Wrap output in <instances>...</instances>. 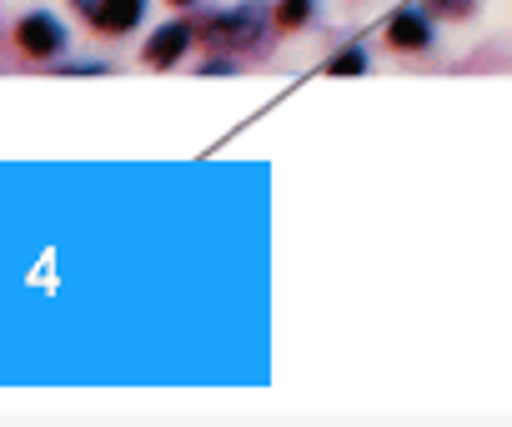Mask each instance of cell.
I'll use <instances>...</instances> for the list:
<instances>
[{
    "label": "cell",
    "instance_id": "obj_6",
    "mask_svg": "<svg viewBox=\"0 0 512 427\" xmlns=\"http://www.w3.org/2000/svg\"><path fill=\"white\" fill-rule=\"evenodd\" d=\"M317 6H322V0H277V6H272L277 31H302V26H312V21H317Z\"/></svg>",
    "mask_w": 512,
    "mask_h": 427
},
{
    "label": "cell",
    "instance_id": "obj_7",
    "mask_svg": "<svg viewBox=\"0 0 512 427\" xmlns=\"http://www.w3.org/2000/svg\"><path fill=\"white\" fill-rule=\"evenodd\" d=\"M367 71H372V51L367 46H342L327 61V76H367Z\"/></svg>",
    "mask_w": 512,
    "mask_h": 427
},
{
    "label": "cell",
    "instance_id": "obj_3",
    "mask_svg": "<svg viewBox=\"0 0 512 427\" xmlns=\"http://www.w3.org/2000/svg\"><path fill=\"white\" fill-rule=\"evenodd\" d=\"M387 41L397 51H432L437 46V26H432V6H402L387 16Z\"/></svg>",
    "mask_w": 512,
    "mask_h": 427
},
{
    "label": "cell",
    "instance_id": "obj_10",
    "mask_svg": "<svg viewBox=\"0 0 512 427\" xmlns=\"http://www.w3.org/2000/svg\"><path fill=\"white\" fill-rule=\"evenodd\" d=\"M166 6H181L186 11V6H196V0H166Z\"/></svg>",
    "mask_w": 512,
    "mask_h": 427
},
{
    "label": "cell",
    "instance_id": "obj_8",
    "mask_svg": "<svg viewBox=\"0 0 512 427\" xmlns=\"http://www.w3.org/2000/svg\"><path fill=\"white\" fill-rule=\"evenodd\" d=\"M432 16H472L477 11V0H427Z\"/></svg>",
    "mask_w": 512,
    "mask_h": 427
},
{
    "label": "cell",
    "instance_id": "obj_4",
    "mask_svg": "<svg viewBox=\"0 0 512 427\" xmlns=\"http://www.w3.org/2000/svg\"><path fill=\"white\" fill-rule=\"evenodd\" d=\"M191 41H196V26H186V21H166V26H156V31L146 36L141 61L156 66V71H166V66H176V61L191 51Z\"/></svg>",
    "mask_w": 512,
    "mask_h": 427
},
{
    "label": "cell",
    "instance_id": "obj_5",
    "mask_svg": "<svg viewBox=\"0 0 512 427\" xmlns=\"http://www.w3.org/2000/svg\"><path fill=\"white\" fill-rule=\"evenodd\" d=\"M146 6L151 0H96V11H91V26L106 31V36H126L146 21Z\"/></svg>",
    "mask_w": 512,
    "mask_h": 427
},
{
    "label": "cell",
    "instance_id": "obj_1",
    "mask_svg": "<svg viewBox=\"0 0 512 427\" xmlns=\"http://www.w3.org/2000/svg\"><path fill=\"white\" fill-rule=\"evenodd\" d=\"M267 26H277L267 0H241V6H231V11H216L196 36H206L216 51H256L267 41Z\"/></svg>",
    "mask_w": 512,
    "mask_h": 427
},
{
    "label": "cell",
    "instance_id": "obj_2",
    "mask_svg": "<svg viewBox=\"0 0 512 427\" xmlns=\"http://www.w3.org/2000/svg\"><path fill=\"white\" fill-rule=\"evenodd\" d=\"M16 46H21V56H31V61H56V56H66L71 31H66V21H61L56 11H26V16L16 21Z\"/></svg>",
    "mask_w": 512,
    "mask_h": 427
},
{
    "label": "cell",
    "instance_id": "obj_9",
    "mask_svg": "<svg viewBox=\"0 0 512 427\" xmlns=\"http://www.w3.org/2000/svg\"><path fill=\"white\" fill-rule=\"evenodd\" d=\"M201 76H236V61H231V56H221V61H206V66H201Z\"/></svg>",
    "mask_w": 512,
    "mask_h": 427
}]
</instances>
